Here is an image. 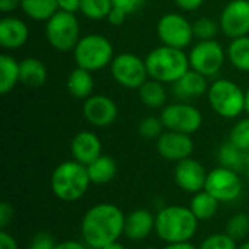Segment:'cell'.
Instances as JSON below:
<instances>
[{"mask_svg": "<svg viewBox=\"0 0 249 249\" xmlns=\"http://www.w3.org/2000/svg\"><path fill=\"white\" fill-rule=\"evenodd\" d=\"M143 249H156V248H152V247H147V248H143Z\"/></svg>", "mask_w": 249, "mask_h": 249, "instance_id": "obj_50", "label": "cell"}, {"mask_svg": "<svg viewBox=\"0 0 249 249\" xmlns=\"http://www.w3.org/2000/svg\"><path fill=\"white\" fill-rule=\"evenodd\" d=\"M226 55L231 64L239 71L249 73V36H241L232 39L228 47Z\"/></svg>", "mask_w": 249, "mask_h": 249, "instance_id": "obj_28", "label": "cell"}, {"mask_svg": "<svg viewBox=\"0 0 249 249\" xmlns=\"http://www.w3.org/2000/svg\"><path fill=\"white\" fill-rule=\"evenodd\" d=\"M22 0H0V10L7 13L13 9H16L18 6H20Z\"/></svg>", "mask_w": 249, "mask_h": 249, "instance_id": "obj_44", "label": "cell"}, {"mask_svg": "<svg viewBox=\"0 0 249 249\" xmlns=\"http://www.w3.org/2000/svg\"><path fill=\"white\" fill-rule=\"evenodd\" d=\"M102 249H127L123 244H120L118 241L117 242H112V244H109V245H107V247H104Z\"/></svg>", "mask_w": 249, "mask_h": 249, "instance_id": "obj_46", "label": "cell"}, {"mask_svg": "<svg viewBox=\"0 0 249 249\" xmlns=\"http://www.w3.org/2000/svg\"><path fill=\"white\" fill-rule=\"evenodd\" d=\"M209 82L207 77L193 69H190L185 74H182L177 82L172 83L174 95L181 101L201 98L204 93L209 92Z\"/></svg>", "mask_w": 249, "mask_h": 249, "instance_id": "obj_19", "label": "cell"}, {"mask_svg": "<svg viewBox=\"0 0 249 249\" xmlns=\"http://www.w3.org/2000/svg\"><path fill=\"white\" fill-rule=\"evenodd\" d=\"M112 9V0H82L80 12L92 20L107 19Z\"/></svg>", "mask_w": 249, "mask_h": 249, "instance_id": "obj_30", "label": "cell"}, {"mask_svg": "<svg viewBox=\"0 0 249 249\" xmlns=\"http://www.w3.org/2000/svg\"><path fill=\"white\" fill-rule=\"evenodd\" d=\"M55 241L54 238L47 233V232H38L36 235L32 236L28 249H54L55 248Z\"/></svg>", "mask_w": 249, "mask_h": 249, "instance_id": "obj_36", "label": "cell"}, {"mask_svg": "<svg viewBox=\"0 0 249 249\" xmlns=\"http://www.w3.org/2000/svg\"><path fill=\"white\" fill-rule=\"evenodd\" d=\"M163 128H165V125L160 118L149 115L140 121L139 134L146 140H158L160 137V134L163 133Z\"/></svg>", "mask_w": 249, "mask_h": 249, "instance_id": "obj_33", "label": "cell"}, {"mask_svg": "<svg viewBox=\"0 0 249 249\" xmlns=\"http://www.w3.org/2000/svg\"><path fill=\"white\" fill-rule=\"evenodd\" d=\"M177 3V6L185 12H194L197 9H200L204 3V0H174Z\"/></svg>", "mask_w": 249, "mask_h": 249, "instance_id": "obj_42", "label": "cell"}, {"mask_svg": "<svg viewBox=\"0 0 249 249\" xmlns=\"http://www.w3.org/2000/svg\"><path fill=\"white\" fill-rule=\"evenodd\" d=\"M238 241L225 233H213L207 236L198 249H238Z\"/></svg>", "mask_w": 249, "mask_h": 249, "instance_id": "obj_35", "label": "cell"}, {"mask_svg": "<svg viewBox=\"0 0 249 249\" xmlns=\"http://www.w3.org/2000/svg\"><path fill=\"white\" fill-rule=\"evenodd\" d=\"M248 179H249V174H248Z\"/></svg>", "mask_w": 249, "mask_h": 249, "instance_id": "obj_51", "label": "cell"}, {"mask_svg": "<svg viewBox=\"0 0 249 249\" xmlns=\"http://www.w3.org/2000/svg\"><path fill=\"white\" fill-rule=\"evenodd\" d=\"M245 169H247V174H249V152H247V156H245Z\"/></svg>", "mask_w": 249, "mask_h": 249, "instance_id": "obj_48", "label": "cell"}, {"mask_svg": "<svg viewBox=\"0 0 249 249\" xmlns=\"http://www.w3.org/2000/svg\"><path fill=\"white\" fill-rule=\"evenodd\" d=\"M66 85L70 95L77 99H88L89 96H92V92L95 89V80L92 71L85 70L82 67H76L74 70L70 71Z\"/></svg>", "mask_w": 249, "mask_h": 249, "instance_id": "obj_21", "label": "cell"}, {"mask_svg": "<svg viewBox=\"0 0 249 249\" xmlns=\"http://www.w3.org/2000/svg\"><path fill=\"white\" fill-rule=\"evenodd\" d=\"M160 120L166 130L184 134H194L203 124V114L198 108L187 102L166 105L160 112Z\"/></svg>", "mask_w": 249, "mask_h": 249, "instance_id": "obj_12", "label": "cell"}, {"mask_svg": "<svg viewBox=\"0 0 249 249\" xmlns=\"http://www.w3.org/2000/svg\"><path fill=\"white\" fill-rule=\"evenodd\" d=\"M245 156H247V152L236 147L232 142L222 144L217 150V160L220 166L233 169L236 172L245 169Z\"/></svg>", "mask_w": 249, "mask_h": 249, "instance_id": "obj_29", "label": "cell"}, {"mask_svg": "<svg viewBox=\"0 0 249 249\" xmlns=\"http://www.w3.org/2000/svg\"><path fill=\"white\" fill-rule=\"evenodd\" d=\"M0 249H19L16 239L6 231L0 232Z\"/></svg>", "mask_w": 249, "mask_h": 249, "instance_id": "obj_41", "label": "cell"}, {"mask_svg": "<svg viewBox=\"0 0 249 249\" xmlns=\"http://www.w3.org/2000/svg\"><path fill=\"white\" fill-rule=\"evenodd\" d=\"M156 214L147 209H136L125 216L124 236L133 242L144 241L155 232Z\"/></svg>", "mask_w": 249, "mask_h": 249, "instance_id": "obj_18", "label": "cell"}, {"mask_svg": "<svg viewBox=\"0 0 249 249\" xmlns=\"http://www.w3.org/2000/svg\"><path fill=\"white\" fill-rule=\"evenodd\" d=\"M127 16H128V15H127L125 12H123L121 9L112 6L109 15H108V18H107V20H108L109 25H112V26H121V25L125 22Z\"/></svg>", "mask_w": 249, "mask_h": 249, "instance_id": "obj_39", "label": "cell"}, {"mask_svg": "<svg viewBox=\"0 0 249 249\" xmlns=\"http://www.w3.org/2000/svg\"><path fill=\"white\" fill-rule=\"evenodd\" d=\"M45 38L48 44L61 53L73 51L80 36V23L76 13L58 10L45 22Z\"/></svg>", "mask_w": 249, "mask_h": 249, "instance_id": "obj_7", "label": "cell"}, {"mask_svg": "<svg viewBox=\"0 0 249 249\" xmlns=\"http://www.w3.org/2000/svg\"><path fill=\"white\" fill-rule=\"evenodd\" d=\"M229 142L244 152H249V117L239 120L229 134Z\"/></svg>", "mask_w": 249, "mask_h": 249, "instance_id": "obj_32", "label": "cell"}, {"mask_svg": "<svg viewBox=\"0 0 249 249\" xmlns=\"http://www.w3.org/2000/svg\"><path fill=\"white\" fill-rule=\"evenodd\" d=\"M198 231V220L184 206H165L156 213L155 232L165 244L191 242Z\"/></svg>", "mask_w": 249, "mask_h": 249, "instance_id": "obj_2", "label": "cell"}, {"mask_svg": "<svg viewBox=\"0 0 249 249\" xmlns=\"http://www.w3.org/2000/svg\"><path fill=\"white\" fill-rule=\"evenodd\" d=\"M207 174L209 172L198 160L187 158L175 165L174 179L179 190L194 196L204 190Z\"/></svg>", "mask_w": 249, "mask_h": 249, "instance_id": "obj_15", "label": "cell"}, {"mask_svg": "<svg viewBox=\"0 0 249 249\" xmlns=\"http://www.w3.org/2000/svg\"><path fill=\"white\" fill-rule=\"evenodd\" d=\"M29 29L26 23L16 16H4L0 20V45L4 50H18L26 44Z\"/></svg>", "mask_w": 249, "mask_h": 249, "instance_id": "obj_20", "label": "cell"}, {"mask_svg": "<svg viewBox=\"0 0 249 249\" xmlns=\"http://www.w3.org/2000/svg\"><path fill=\"white\" fill-rule=\"evenodd\" d=\"M226 233L235 241L244 239L249 233V216L245 213H238L228 220Z\"/></svg>", "mask_w": 249, "mask_h": 249, "instance_id": "obj_31", "label": "cell"}, {"mask_svg": "<svg viewBox=\"0 0 249 249\" xmlns=\"http://www.w3.org/2000/svg\"><path fill=\"white\" fill-rule=\"evenodd\" d=\"M144 61L149 77L162 83H174L191 69L190 58L184 50L166 45L152 50Z\"/></svg>", "mask_w": 249, "mask_h": 249, "instance_id": "obj_4", "label": "cell"}, {"mask_svg": "<svg viewBox=\"0 0 249 249\" xmlns=\"http://www.w3.org/2000/svg\"><path fill=\"white\" fill-rule=\"evenodd\" d=\"M77 67L89 71H99L114 60V47L108 38L101 34L83 35L73 50Z\"/></svg>", "mask_w": 249, "mask_h": 249, "instance_id": "obj_5", "label": "cell"}, {"mask_svg": "<svg viewBox=\"0 0 249 249\" xmlns=\"http://www.w3.org/2000/svg\"><path fill=\"white\" fill-rule=\"evenodd\" d=\"M19 7L28 18L39 22H47L60 10L57 0H22Z\"/></svg>", "mask_w": 249, "mask_h": 249, "instance_id": "obj_26", "label": "cell"}, {"mask_svg": "<svg viewBox=\"0 0 249 249\" xmlns=\"http://www.w3.org/2000/svg\"><path fill=\"white\" fill-rule=\"evenodd\" d=\"M57 3H58L60 10L69 12V13H76V12H80L82 0H57Z\"/></svg>", "mask_w": 249, "mask_h": 249, "instance_id": "obj_40", "label": "cell"}, {"mask_svg": "<svg viewBox=\"0 0 249 249\" xmlns=\"http://www.w3.org/2000/svg\"><path fill=\"white\" fill-rule=\"evenodd\" d=\"M85 120L93 127H109L118 117L117 104L105 95H92L82 107Z\"/></svg>", "mask_w": 249, "mask_h": 249, "instance_id": "obj_16", "label": "cell"}, {"mask_svg": "<svg viewBox=\"0 0 249 249\" xmlns=\"http://www.w3.org/2000/svg\"><path fill=\"white\" fill-rule=\"evenodd\" d=\"M125 214L112 203H98L82 217L80 235L90 249H102L124 235Z\"/></svg>", "mask_w": 249, "mask_h": 249, "instance_id": "obj_1", "label": "cell"}, {"mask_svg": "<svg viewBox=\"0 0 249 249\" xmlns=\"http://www.w3.org/2000/svg\"><path fill=\"white\" fill-rule=\"evenodd\" d=\"M207 98L213 111L226 120L236 118L245 111V92L229 79H217L213 82L209 88Z\"/></svg>", "mask_w": 249, "mask_h": 249, "instance_id": "obj_6", "label": "cell"}, {"mask_svg": "<svg viewBox=\"0 0 249 249\" xmlns=\"http://www.w3.org/2000/svg\"><path fill=\"white\" fill-rule=\"evenodd\" d=\"M219 204H220L219 200H216L212 194L203 190L193 196L190 203V210L193 212V214L197 217L198 222H206L217 214Z\"/></svg>", "mask_w": 249, "mask_h": 249, "instance_id": "obj_24", "label": "cell"}, {"mask_svg": "<svg viewBox=\"0 0 249 249\" xmlns=\"http://www.w3.org/2000/svg\"><path fill=\"white\" fill-rule=\"evenodd\" d=\"M248 1H249V0H248Z\"/></svg>", "mask_w": 249, "mask_h": 249, "instance_id": "obj_52", "label": "cell"}, {"mask_svg": "<svg viewBox=\"0 0 249 249\" xmlns=\"http://www.w3.org/2000/svg\"><path fill=\"white\" fill-rule=\"evenodd\" d=\"M156 32L162 45L179 50L187 48L194 38L193 23L179 13L163 15L158 20Z\"/></svg>", "mask_w": 249, "mask_h": 249, "instance_id": "obj_10", "label": "cell"}, {"mask_svg": "<svg viewBox=\"0 0 249 249\" xmlns=\"http://www.w3.org/2000/svg\"><path fill=\"white\" fill-rule=\"evenodd\" d=\"M90 184L88 168L74 159L57 165L50 179L53 194L66 203L80 200L86 194Z\"/></svg>", "mask_w": 249, "mask_h": 249, "instance_id": "obj_3", "label": "cell"}, {"mask_svg": "<svg viewBox=\"0 0 249 249\" xmlns=\"http://www.w3.org/2000/svg\"><path fill=\"white\" fill-rule=\"evenodd\" d=\"M156 150L163 159L178 163L191 158L194 152V142L190 134L166 130L156 140Z\"/></svg>", "mask_w": 249, "mask_h": 249, "instance_id": "obj_14", "label": "cell"}, {"mask_svg": "<svg viewBox=\"0 0 249 249\" xmlns=\"http://www.w3.org/2000/svg\"><path fill=\"white\" fill-rule=\"evenodd\" d=\"M193 31L194 36L198 38L200 41H209L214 39V36L219 32V25L216 20L210 18H200L193 23Z\"/></svg>", "mask_w": 249, "mask_h": 249, "instance_id": "obj_34", "label": "cell"}, {"mask_svg": "<svg viewBox=\"0 0 249 249\" xmlns=\"http://www.w3.org/2000/svg\"><path fill=\"white\" fill-rule=\"evenodd\" d=\"M162 249H198L191 242H181V244H166Z\"/></svg>", "mask_w": 249, "mask_h": 249, "instance_id": "obj_45", "label": "cell"}, {"mask_svg": "<svg viewBox=\"0 0 249 249\" xmlns=\"http://www.w3.org/2000/svg\"><path fill=\"white\" fill-rule=\"evenodd\" d=\"M54 249H90L85 242H79V241H63L58 242Z\"/></svg>", "mask_w": 249, "mask_h": 249, "instance_id": "obj_43", "label": "cell"}, {"mask_svg": "<svg viewBox=\"0 0 249 249\" xmlns=\"http://www.w3.org/2000/svg\"><path fill=\"white\" fill-rule=\"evenodd\" d=\"M20 82L19 63L9 54L0 55V93L7 95Z\"/></svg>", "mask_w": 249, "mask_h": 249, "instance_id": "obj_25", "label": "cell"}, {"mask_svg": "<svg viewBox=\"0 0 249 249\" xmlns=\"http://www.w3.org/2000/svg\"><path fill=\"white\" fill-rule=\"evenodd\" d=\"M219 25L223 34L232 39L249 34V1L232 0L220 13Z\"/></svg>", "mask_w": 249, "mask_h": 249, "instance_id": "obj_13", "label": "cell"}, {"mask_svg": "<svg viewBox=\"0 0 249 249\" xmlns=\"http://www.w3.org/2000/svg\"><path fill=\"white\" fill-rule=\"evenodd\" d=\"M13 207H12V204L10 203H6V201H3L1 204H0V228H1V231H6V228H7V225L12 222V219H13Z\"/></svg>", "mask_w": 249, "mask_h": 249, "instance_id": "obj_38", "label": "cell"}, {"mask_svg": "<svg viewBox=\"0 0 249 249\" xmlns=\"http://www.w3.org/2000/svg\"><path fill=\"white\" fill-rule=\"evenodd\" d=\"M139 98L147 108H160L166 102V89L162 82L146 80L139 89Z\"/></svg>", "mask_w": 249, "mask_h": 249, "instance_id": "obj_27", "label": "cell"}, {"mask_svg": "<svg viewBox=\"0 0 249 249\" xmlns=\"http://www.w3.org/2000/svg\"><path fill=\"white\" fill-rule=\"evenodd\" d=\"M143 4H144V0H112V6L121 9L127 15L136 13Z\"/></svg>", "mask_w": 249, "mask_h": 249, "instance_id": "obj_37", "label": "cell"}, {"mask_svg": "<svg viewBox=\"0 0 249 249\" xmlns=\"http://www.w3.org/2000/svg\"><path fill=\"white\" fill-rule=\"evenodd\" d=\"M112 79L123 88L139 89L149 77L146 61L133 53H121L109 64Z\"/></svg>", "mask_w": 249, "mask_h": 249, "instance_id": "obj_8", "label": "cell"}, {"mask_svg": "<svg viewBox=\"0 0 249 249\" xmlns=\"http://www.w3.org/2000/svg\"><path fill=\"white\" fill-rule=\"evenodd\" d=\"M20 69V83L29 88L44 86L48 77V70L45 64L34 57H26L19 63Z\"/></svg>", "mask_w": 249, "mask_h": 249, "instance_id": "obj_22", "label": "cell"}, {"mask_svg": "<svg viewBox=\"0 0 249 249\" xmlns=\"http://www.w3.org/2000/svg\"><path fill=\"white\" fill-rule=\"evenodd\" d=\"M70 152L74 160L88 166L102 155V143L93 131H80L73 137Z\"/></svg>", "mask_w": 249, "mask_h": 249, "instance_id": "obj_17", "label": "cell"}, {"mask_svg": "<svg viewBox=\"0 0 249 249\" xmlns=\"http://www.w3.org/2000/svg\"><path fill=\"white\" fill-rule=\"evenodd\" d=\"M226 53L216 39L198 41L190 51V67L206 77L216 76L226 60Z\"/></svg>", "mask_w": 249, "mask_h": 249, "instance_id": "obj_11", "label": "cell"}, {"mask_svg": "<svg viewBox=\"0 0 249 249\" xmlns=\"http://www.w3.org/2000/svg\"><path fill=\"white\" fill-rule=\"evenodd\" d=\"M86 168L90 182L95 185L109 184L117 177V171H118L117 162L108 155H101L96 160L89 163Z\"/></svg>", "mask_w": 249, "mask_h": 249, "instance_id": "obj_23", "label": "cell"}, {"mask_svg": "<svg viewBox=\"0 0 249 249\" xmlns=\"http://www.w3.org/2000/svg\"><path fill=\"white\" fill-rule=\"evenodd\" d=\"M245 111L248 112L249 115V88L248 90L245 92Z\"/></svg>", "mask_w": 249, "mask_h": 249, "instance_id": "obj_47", "label": "cell"}, {"mask_svg": "<svg viewBox=\"0 0 249 249\" xmlns=\"http://www.w3.org/2000/svg\"><path fill=\"white\" fill-rule=\"evenodd\" d=\"M238 249H249V241L244 242L242 245H239V247H238Z\"/></svg>", "mask_w": 249, "mask_h": 249, "instance_id": "obj_49", "label": "cell"}, {"mask_svg": "<svg viewBox=\"0 0 249 249\" xmlns=\"http://www.w3.org/2000/svg\"><path fill=\"white\" fill-rule=\"evenodd\" d=\"M244 182L233 169L217 166L207 174L204 191L212 194L220 203H232L242 194Z\"/></svg>", "mask_w": 249, "mask_h": 249, "instance_id": "obj_9", "label": "cell"}]
</instances>
